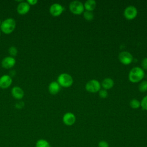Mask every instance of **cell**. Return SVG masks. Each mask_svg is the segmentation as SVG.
I'll return each mask as SVG.
<instances>
[{
  "mask_svg": "<svg viewBox=\"0 0 147 147\" xmlns=\"http://www.w3.org/2000/svg\"><path fill=\"white\" fill-rule=\"evenodd\" d=\"M16 27V20L13 18H7L2 21L0 25V30L3 33L9 34L14 30Z\"/></svg>",
  "mask_w": 147,
  "mask_h": 147,
  "instance_id": "6da1fadb",
  "label": "cell"
},
{
  "mask_svg": "<svg viewBox=\"0 0 147 147\" xmlns=\"http://www.w3.org/2000/svg\"><path fill=\"white\" fill-rule=\"evenodd\" d=\"M145 76L144 70L140 67H134L129 73V79L132 83H137L141 80Z\"/></svg>",
  "mask_w": 147,
  "mask_h": 147,
  "instance_id": "7a4b0ae2",
  "label": "cell"
},
{
  "mask_svg": "<svg viewBox=\"0 0 147 147\" xmlns=\"http://www.w3.org/2000/svg\"><path fill=\"white\" fill-rule=\"evenodd\" d=\"M73 78L68 74L62 73L60 74L57 79V82L61 87H69L73 84Z\"/></svg>",
  "mask_w": 147,
  "mask_h": 147,
  "instance_id": "3957f363",
  "label": "cell"
},
{
  "mask_svg": "<svg viewBox=\"0 0 147 147\" xmlns=\"http://www.w3.org/2000/svg\"><path fill=\"white\" fill-rule=\"evenodd\" d=\"M69 9L71 13L76 15H79L84 12V7L82 2L79 1H73L69 5Z\"/></svg>",
  "mask_w": 147,
  "mask_h": 147,
  "instance_id": "277c9868",
  "label": "cell"
},
{
  "mask_svg": "<svg viewBox=\"0 0 147 147\" xmlns=\"http://www.w3.org/2000/svg\"><path fill=\"white\" fill-rule=\"evenodd\" d=\"M101 84L96 79H91L88 81L85 86L86 90L91 93H95L99 92L100 90Z\"/></svg>",
  "mask_w": 147,
  "mask_h": 147,
  "instance_id": "5b68a950",
  "label": "cell"
},
{
  "mask_svg": "<svg viewBox=\"0 0 147 147\" xmlns=\"http://www.w3.org/2000/svg\"><path fill=\"white\" fill-rule=\"evenodd\" d=\"M138 14V11L137 8L132 5H130L127 6L123 11L124 17L127 20H133L136 17Z\"/></svg>",
  "mask_w": 147,
  "mask_h": 147,
  "instance_id": "8992f818",
  "label": "cell"
},
{
  "mask_svg": "<svg viewBox=\"0 0 147 147\" xmlns=\"http://www.w3.org/2000/svg\"><path fill=\"white\" fill-rule=\"evenodd\" d=\"M118 58L120 62L125 65H129L133 60L132 55L127 51H122L120 52L118 55Z\"/></svg>",
  "mask_w": 147,
  "mask_h": 147,
  "instance_id": "52a82bcc",
  "label": "cell"
},
{
  "mask_svg": "<svg viewBox=\"0 0 147 147\" xmlns=\"http://www.w3.org/2000/svg\"><path fill=\"white\" fill-rule=\"evenodd\" d=\"M49 11L52 16L57 17L62 14L64 11V7L59 3H54L51 5Z\"/></svg>",
  "mask_w": 147,
  "mask_h": 147,
  "instance_id": "ba28073f",
  "label": "cell"
},
{
  "mask_svg": "<svg viewBox=\"0 0 147 147\" xmlns=\"http://www.w3.org/2000/svg\"><path fill=\"white\" fill-rule=\"evenodd\" d=\"M16 63V60L14 57L8 56L5 57L1 61V65L5 69H10L13 68Z\"/></svg>",
  "mask_w": 147,
  "mask_h": 147,
  "instance_id": "9c48e42d",
  "label": "cell"
},
{
  "mask_svg": "<svg viewBox=\"0 0 147 147\" xmlns=\"http://www.w3.org/2000/svg\"><path fill=\"white\" fill-rule=\"evenodd\" d=\"M12 82V78L9 75H3L0 77V88L7 89L11 85Z\"/></svg>",
  "mask_w": 147,
  "mask_h": 147,
  "instance_id": "30bf717a",
  "label": "cell"
},
{
  "mask_svg": "<svg viewBox=\"0 0 147 147\" xmlns=\"http://www.w3.org/2000/svg\"><path fill=\"white\" fill-rule=\"evenodd\" d=\"M30 9V6L26 1H22L17 6V12L20 15H25L27 14Z\"/></svg>",
  "mask_w": 147,
  "mask_h": 147,
  "instance_id": "8fae6325",
  "label": "cell"
},
{
  "mask_svg": "<svg viewBox=\"0 0 147 147\" xmlns=\"http://www.w3.org/2000/svg\"><path fill=\"white\" fill-rule=\"evenodd\" d=\"M62 120L65 125L71 126L76 122V117L72 113L68 112L63 115Z\"/></svg>",
  "mask_w": 147,
  "mask_h": 147,
  "instance_id": "7c38bea8",
  "label": "cell"
},
{
  "mask_svg": "<svg viewBox=\"0 0 147 147\" xmlns=\"http://www.w3.org/2000/svg\"><path fill=\"white\" fill-rule=\"evenodd\" d=\"M11 94L14 99L21 100L24 96V91L21 87L16 86L11 89Z\"/></svg>",
  "mask_w": 147,
  "mask_h": 147,
  "instance_id": "4fadbf2b",
  "label": "cell"
},
{
  "mask_svg": "<svg viewBox=\"0 0 147 147\" xmlns=\"http://www.w3.org/2000/svg\"><path fill=\"white\" fill-rule=\"evenodd\" d=\"M61 86L57 81L51 82L48 86V91L52 95H56L60 91Z\"/></svg>",
  "mask_w": 147,
  "mask_h": 147,
  "instance_id": "5bb4252c",
  "label": "cell"
},
{
  "mask_svg": "<svg viewBox=\"0 0 147 147\" xmlns=\"http://www.w3.org/2000/svg\"><path fill=\"white\" fill-rule=\"evenodd\" d=\"M100 84L102 86V87L103 88V89L107 90L111 89L114 86V80L111 78H106L102 80Z\"/></svg>",
  "mask_w": 147,
  "mask_h": 147,
  "instance_id": "9a60e30c",
  "label": "cell"
},
{
  "mask_svg": "<svg viewBox=\"0 0 147 147\" xmlns=\"http://www.w3.org/2000/svg\"><path fill=\"white\" fill-rule=\"evenodd\" d=\"M83 5L86 10L92 11L95 9L96 6V2L94 0H87Z\"/></svg>",
  "mask_w": 147,
  "mask_h": 147,
  "instance_id": "2e32d148",
  "label": "cell"
},
{
  "mask_svg": "<svg viewBox=\"0 0 147 147\" xmlns=\"http://www.w3.org/2000/svg\"><path fill=\"white\" fill-rule=\"evenodd\" d=\"M35 147H51L49 142L45 139L38 140L35 144Z\"/></svg>",
  "mask_w": 147,
  "mask_h": 147,
  "instance_id": "e0dca14e",
  "label": "cell"
},
{
  "mask_svg": "<svg viewBox=\"0 0 147 147\" xmlns=\"http://www.w3.org/2000/svg\"><path fill=\"white\" fill-rule=\"evenodd\" d=\"M130 106L133 109H138L141 106L140 102L137 99H133L130 101Z\"/></svg>",
  "mask_w": 147,
  "mask_h": 147,
  "instance_id": "ac0fdd59",
  "label": "cell"
},
{
  "mask_svg": "<svg viewBox=\"0 0 147 147\" xmlns=\"http://www.w3.org/2000/svg\"><path fill=\"white\" fill-rule=\"evenodd\" d=\"M8 52L10 56L14 57L18 53V49L15 46H10L8 49Z\"/></svg>",
  "mask_w": 147,
  "mask_h": 147,
  "instance_id": "d6986e66",
  "label": "cell"
},
{
  "mask_svg": "<svg viewBox=\"0 0 147 147\" xmlns=\"http://www.w3.org/2000/svg\"><path fill=\"white\" fill-rule=\"evenodd\" d=\"M83 17L85 20L87 21H91L94 18V14L92 11L86 10L83 13Z\"/></svg>",
  "mask_w": 147,
  "mask_h": 147,
  "instance_id": "ffe728a7",
  "label": "cell"
},
{
  "mask_svg": "<svg viewBox=\"0 0 147 147\" xmlns=\"http://www.w3.org/2000/svg\"><path fill=\"white\" fill-rule=\"evenodd\" d=\"M138 90L142 92L147 91V80H144L139 84Z\"/></svg>",
  "mask_w": 147,
  "mask_h": 147,
  "instance_id": "44dd1931",
  "label": "cell"
},
{
  "mask_svg": "<svg viewBox=\"0 0 147 147\" xmlns=\"http://www.w3.org/2000/svg\"><path fill=\"white\" fill-rule=\"evenodd\" d=\"M140 103L142 109L144 110H147V95L142 98Z\"/></svg>",
  "mask_w": 147,
  "mask_h": 147,
  "instance_id": "7402d4cb",
  "label": "cell"
},
{
  "mask_svg": "<svg viewBox=\"0 0 147 147\" xmlns=\"http://www.w3.org/2000/svg\"><path fill=\"white\" fill-rule=\"evenodd\" d=\"M99 95L101 98H106L108 96V93L107 90L105 89L100 90L99 91Z\"/></svg>",
  "mask_w": 147,
  "mask_h": 147,
  "instance_id": "603a6c76",
  "label": "cell"
},
{
  "mask_svg": "<svg viewBox=\"0 0 147 147\" xmlns=\"http://www.w3.org/2000/svg\"><path fill=\"white\" fill-rule=\"evenodd\" d=\"M25 106V103L23 101H21V100H20V101H18L16 103L14 106L16 109H22Z\"/></svg>",
  "mask_w": 147,
  "mask_h": 147,
  "instance_id": "cb8c5ba5",
  "label": "cell"
},
{
  "mask_svg": "<svg viewBox=\"0 0 147 147\" xmlns=\"http://www.w3.org/2000/svg\"><path fill=\"white\" fill-rule=\"evenodd\" d=\"M141 66L144 70H147V57H145L142 60Z\"/></svg>",
  "mask_w": 147,
  "mask_h": 147,
  "instance_id": "d4e9b609",
  "label": "cell"
},
{
  "mask_svg": "<svg viewBox=\"0 0 147 147\" xmlns=\"http://www.w3.org/2000/svg\"><path fill=\"white\" fill-rule=\"evenodd\" d=\"M109 144L106 141L102 140L98 143V147H109Z\"/></svg>",
  "mask_w": 147,
  "mask_h": 147,
  "instance_id": "484cf974",
  "label": "cell"
},
{
  "mask_svg": "<svg viewBox=\"0 0 147 147\" xmlns=\"http://www.w3.org/2000/svg\"><path fill=\"white\" fill-rule=\"evenodd\" d=\"M26 2L29 4V5H35L37 3L38 1L37 0H27Z\"/></svg>",
  "mask_w": 147,
  "mask_h": 147,
  "instance_id": "4316f807",
  "label": "cell"
},
{
  "mask_svg": "<svg viewBox=\"0 0 147 147\" xmlns=\"http://www.w3.org/2000/svg\"><path fill=\"white\" fill-rule=\"evenodd\" d=\"M1 30H0V37H1Z\"/></svg>",
  "mask_w": 147,
  "mask_h": 147,
  "instance_id": "83f0119b",
  "label": "cell"
},
{
  "mask_svg": "<svg viewBox=\"0 0 147 147\" xmlns=\"http://www.w3.org/2000/svg\"><path fill=\"white\" fill-rule=\"evenodd\" d=\"M1 22H2V21H1V20H0V25H1Z\"/></svg>",
  "mask_w": 147,
  "mask_h": 147,
  "instance_id": "f1b7e54d",
  "label": "cell"
}]
</instances>
